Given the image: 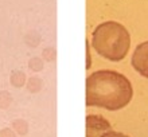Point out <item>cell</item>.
I'll list each match as a JSON object with an SVG mask.
<instances>
[{"label": "cell", "mask_w": 148, "mask_h": 137, "mask_svg": "<svg viewBox=\"0 0 148 137\" xmlns=\"http://www.w3.org/2000/svg\"><path fill=\"white\" fill-rule=\"evenodd\" d=\"M133 97L132 83L114 70H97L86 78V105L106 110H120Z\"/></svg>", "instance_id": "obj_1"}, {"label": "cell", "mask_w": 148, "mask_h": 137, "mask_svg": "<svg viewBox=\"0 0 148 137\" xmlns=\"http://www.w3.org/2000/svg\"><path fill=\"white\" fill-rule=\"evenodd\" d=\"M90 43L100 57L110 62H120L131 48V35L121 23L106 20L94 28Z\"/></svg>", "instance_id": "obj_2"}, {"label": "cell", "mask_w": 148, "mask_h": 137, "mask_svg": "<svg viewBox=\"0 0 148 137\" xmlns=\"http://www.w3.org/2000/svg\"><path fill=\"white\" fill-rule=\"evenodd\" d=\"M131 63L136 73L144 78H148V40L136 46L132 52Z\"/></svg>", "instance_id": "obj_3"}, {"label": "cell", "mask_w": 148, "mask_h": 137, "mask_svg": "<svg viewBox=\"0 0 148 137\" xmlns=\"http://www.w3.org/2000/svg\"><path fill=\"white\" fill-rule=\"evenodd\" d=\"M109 129V121L105 120L102 116L89 114L86 117V137H101L106 130Z\"/></svg>", "instance_id": "obj_4"}, {"label": "cell", "mask_w": 148, "mask_h": 137, "mask_svg": "<svg viewBox=\"0 0 148 137\" xmlns=\"http://www.w3.org/2000/svg\"><path fill=\"white\" fill-rule=\"evenodd\" d=\"M12 126H14V129H15L16 133L22 134V136L27 134V132H28L27 122L23 121V120H15V121L12 122Z\"/></svg>", "instance_id": "obj_5"}, {"label": "cell", "mask_w": 148, "mask_h": 137, "mask_svg": "<svg viewBox=\"0 0 148 137\" xmlns=\"http://www.w3.org/2000/svg\"><path fill=\"white\" fill-rule=\"evenodd\" d=\"M11 82L14 86L16 87H20V86H23V83H24V74L22 73V71H15L14 73V75H12V78H11Z\"/></svg>", "instance_id": "obj_6"}, {"label": "cell", "mask_w": 148, "mask_h": 137, "mask_svg": "<svg viewBox=\"0 0 148 137\" xmlns=\"http://www.w3.org/2000/svg\"><path fill=\"white\" fill-rule=\"evenodd\" d=\"M11 101H12L11 94H8L7 91H1V93H0V108H1V109L8 108L10 104H11Z\"/></svg>", "instance_id": "obj_7"}, {"label": "cell", "mask_w": 148, "mask_h": 137, "mask_svg": "<svg viewBox=\"0 0 148 137\" xmlns=\"http://www.w3.org/2000/svg\"><path fill=\"white\" fill-rule=\"evenodd\" d=\"M101 137H129V136H127V134H124V133H121V132H114V130H106L105 133L102 134Z\"/></svg>", "instance_id": "obj_8"}, {"label": "cell", "mask_w": 148, "mask_h": 137, "mask_svg": "<svg viewBox=\"0 0 148 137\" xmlns=\"http://www.w3.org/2000/svg\"><path fill=\"white\" fill-rule=\"evenodd\" d=\"M0 137H16V134L10 128H4L0 130Z\"/></svg>", "instance_id": "obj_9"}]
</instances>
